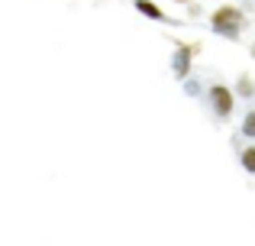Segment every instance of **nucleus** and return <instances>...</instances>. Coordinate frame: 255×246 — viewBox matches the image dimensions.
Here are the masks:
<instances>
[{"label":"nucleus","mask_w":255,"mask_h":246,"mask_svg":"<svg viewBox=\"0 0 255 246\" xmlns=\"http://www.w3.org/2000/svg\"><path fill=\"white\" fill-rule=\"evenodd\" d=\"M243 136L255 139V110H249V114L243 117Z\"/></svg>","instance_id":"0eeeda50"},{"label":"nucleus","mask_w":255,"mask_h":246,"mask_svg":"<svg viewBox=\"0 0 255 246\" xmlns=\"http://www.w3.org/2000/svg\"><path fill=\"white\" fill-rule=\"evenodd\" d=\"M136 10L142 13V16H149V19H158V23L165 19V10L158 3H152V0H136Z\"/></svg>","instance_id":"20e7f679"},{"label":"nucleus","mask_w":255,"mask_h":246,"mask_svg":"<svg viewBox=\"0 0 255 246\" xmlns=\"http://www.w3.org/2000/svg\"><path fill=\"white\" fill-rule=\"evenodd\" d=\"M249 52H252V58H255V39H252V45H249Z\"/></svg>","instance_id":"1a4fd4ad"},{"label":"nucleus","mask_w":255,"mask_h":246,"mask_svg":"<svg viewBox=\"0 0 255 246\" xmlns=\"http://www.w3.org/2000/svg\"><path fill=\"white\" fill-rule=\"evenodd\" d=\"M187 16H200V3H197V0H191V3H187Z\"/></svg>","instance_id":"6e6552de"},{"label":"nucleus","mask_w":255,"mask_h":246,"mask_svg":"<svg viewBox=\"0 0 255 246\" xmlns=\"http://www.w3.org/2000/svg\"><path fill=\"white\" fill-rule=\"evenodd\" d=\"M233 94L249 101V97H255V81H252L249 75H239V81H236V88H233Z\"/></svg>","instance_id":"39448f33"},{"label":"nucleus","mask_w":255,"mask_h":246,"mask_svg":"<svg viewBox=\"0 0 255 246\" xmlns=\"http://www.w3.org/2000/svg\"><path fill=\"white\" fill-rule=\"evenodd\" d=\"M197 55H200V42H178V49L171 52V71H174V78L187 81V75H191L194 58H197Z\"/></svg>","instance_id":"7ed1b4c3"},{"label":"nucleus","mask_w":255,"mask_h":246,"mask_svg":"<svg viewBox=\"0 0 255 246\" xmlns=\"http://www.w3.org/2000/svg\"><path fill=\"white\" fill-rule=\"evenodd\" d=\"M239 165H243L249 175H255V143H249V146L239 149Z\"/></svg>","instance_id":"423d86ee"},{"label":"nucleus","mask_w":255,"mask_h":246,"mask_svg":"<svg viewBox=\"0 0 255 246\" xmlns=\"http://www.w3.org/2000/svg\"><path fill=\"white\" fill-rule=\"evenodd\" d=\"M210 29L223 39H239L246 29V13L236 3H223L210 13Z\"/></svg>","instance_id":"f257e3e1"},{"label":"nucleus","mask_w":255,"mask_h":246,"mask_svg":"<svg viewBox=\"0 0 255 246\" xmlns=\"http://www.w3.org/2000/svg\"><path fill=\"white\" fill-rule=\"evenodd\" d=\"M207 101H210V110L217 120H230L233 110H236V94H233V88H226V84L213 81L210 88H207Z\"/></svg>","instance_id":"f03ea898"},{"label":"nucleus","mask_w":255,"mask_h":246,"mask_svg":"<svg viewBox=\"0 0 255 246\" xmlns=\"http://www.w3.org/2000/svg\"><path fill=\"white\" fill-rule=\"evenodd\" d=\"M174 3H184V6H187V3H191V0H174Z\"/></svg>","instance_id":"9d476101"}]
</instances>
